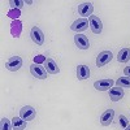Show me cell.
Here are the masks:
<instances>
[{
    "mask_svg": "<svg viewBox=\"0 0 130 130\" xmlns=\"http://www.w3.org/2000/svg\"><path fill=\"white\" fill-rule=\"evenodd\" d=\"M30 73L34 75L35 78L38 79H46L47 78V70L44 67H42V65L39 64H32L31 67H30Z\"/></svg>",
    "mask_w": 130,
    "mask_h": 130,
    "instance_id": "6da1fadb",
    "label": "cell"
},
{
    "mask_svg": "<svg viewBox=\"0 0 130 130\" xmlns=\"http://www.w3.org/2000/svg\"><path fill=\"white\" fill-rule=\"evenodd\" d=\"M89 25H90V22H89L87 18H78V20H75L74 22L72 24L70 29L73 31H75L77 34H81L82 31H85L86 29L89 27Z\"/></svg>",
    "mask_w": 130,
    "mask_h": 130,
    "instance_id": "7a4b0ae2",
    "label": "cell"
},
{
    "mask_svg": "<svg viewBox=\"0 0 130 130\" xmlns=\"http://www.w3.org/2000/svg\"><path fill=\"white\" fill-rule=\"evenodd\" d=\"M112 59H113V55H112L111 51H103L96 57V67L102 68V67H104V65H107L108 62H111Z\"/></svg>",
    "mask_w": 130,
    "mask_h": 130,
    "instance_id": "3957f363",
    "label": "cell"
},
{
    "mask_svg": "<svg viewBox=\"0 0 130 130\" xmlns=\"http://www.w3.org/2000/svg\"><path fill=\"white\" fill-rule=\"evenodd\" d=\"M30 37H31V40L34 42L35 44H38V46H42L43 43H44V34H43V31L38 26L31 27Z\"/></svg>",
    "mask_w": 130,
    "mask_h": 130,
    "instance_id": "277c9868",
    "label": "cell"
},
{
    "mask_svg": "<svg viewBox=\"0 0 130 130\" xmlns=\"http://www.w3.org/2000/svg\"><path fill=\"white\" fill-rule=\"evenodd\" d=\"M115 85V81L111 79V78H105V79H99L94 83V87L98 90V91H108L113 87Z\"/></svg>",
    "mask_w": 130,
    "mask_h": 130,
    "instance_id": "5b68a950",
    "label": "cell"
},
{
    "mask_svg": "<svg viewBox=\"0 0 130 130\" xmlns=\"http://www.w3.org/2000/svg\"><path fill=\"white\" fill-rule=\"evenodd\" d=\"M35 116H37V111L32 107H30V105H25L22 109L20 111V117L22 118V120H25V121L34 120Z\"/></svg>",
    "mask_w": 130,
    "mask_h": 130,
    "instance_id": "8992f818",
    "label": "cell"
},
{
    "mask_svg": "<svg viewBox=\"0 0 130 130\" xmlns=\"http://www.w3.org/2000/svg\"><path fill=\"white\" fill-rule=\"evenodd\" d=\"M21 67H22V59H21L20 56H13L10 57L7 64H5V68L10 72H17Z\"/></svg>",
    "mask_w": 130,
    "mask_h": 130,
    "instance_id": "52a82bcc",
    "label": "cell"
},
{
    "mask_svg": "<svg viewBox=\"0 0 130 130\" xmlns=\"http://www.w3.org/2000/svg\"><path fill=\"white\" fill-rule=\"evenodd\" d=\"M89 22H90V27H91V31L94 34H100L103 31V24L99 17L96 16H90L89 17Z\"/></svg>",
    "mask_w": 130,
    "mask_h": 130,
    "instance_id": "ba28073f",
    "label": "cell"
},
{
    "mask_svg": "<svg viewBox=\"0 0 130 130\" xmlns=\"http://www.w3.org/2000/svg\"><path fill=\"white\" fill-rule=\"evenodd\" d=\"M92 12H94V7L91 3H82L78 5V14L82 16V18H87L92 16Z\"/></svg>",
    "mask_w": 130,
    "mask_h": 130,
    "instance_id": "9c48e42d",
    "label": "cell"
},
{
    "mask_svg": "<svg viewBox=\"0 0 130 130\" xmlns=\"http://www.w3.org/2000/svg\"><path fill=\"white\" fill-rule=\"evenodd\" d=\"M74 43L79 50H87L90 47V42L87 39V37L83 34H75L74 37Z\"/></svg>",
    "mask_w": 130,
    "mask_h": 130,
    "instance_id": "30bf717a",
    "label": "cell"
},
{
    "mask_svg": "<svg viewBox=\"0 0 130 130\" xmlns=\"http://www.w3.org/2000/svg\"><path fill=\"white\" fill-rule=\"evenodd\" d=\"M44 68H46L47 73H50V74H59V73H60V68L57 67L56 61L53 60V59H51V57H47V59H46V61H44Z\"/></svg>",
    "mask_w": 130,
    "mask_h": 130,
    "instance_id": "8fae6325",
    "label": "cell"
},
{
    "mask_svg": "<svg viewBox=\"0 0 130 130\" xmlns=\"http://www.w3.org/2000/svg\"><path fill=\"white\" fill-rule=\"evenodd\" d=\"M113 117H115V111L109 108L105 112H103V115L100 116V124L103 126H109L113 121Z\"/></svg>",
    "mask_w": 130,
    "mask_h": 130,
    "instance_id": "7c38bea8",
    "label": "cell"
},
{
    "mask_svg": "<svg viewBox=\"0 0 130 130\" xmlns=\"http://www.w3.org/2000/svg\"><path fill=\"white\" fill-rule=\"evenodd\" d=\"M77 78L79 81L90 78V68L87 65H78L77 67Z\"/></svg>",
    "mask_w": 130,
    "mask_h": 130,
    "instance_id": "4fadbf2b",
    "label": "cell"
},
{
    "mask_svg": "<svg viewBox=\"0 0 130 130\" xmlns=\"http://www.w3.org/2000/svg\"><path fill=\"white\" fill-rule=\"evenodd\" d=\"M124 98V90L121 87H112L109 90V99L112 102H118L120 99H122Z\"/></svg>",
    "mask_w": 130,
    "mask_h": 130,
    "instance_id": "5bb4252c",
    "label": "cell"
},
{
    "mask_svg": "<svg viewBox=\"0 0 130 130\" xmlns=\"http://www.w3.org/2000/svg\"><path fill=\"white\" fill-rule=\"evenodd\" d=\"M21 31H22V24H21L20 20H16L10 25V34H12L14 38H18L21 35Z\"/></svg>",
    "mask_w": 130,
    "mask_h": 130,
    "instance_id": "9a60e30c",
    "label": "cell"
},
{
    "mask_svg": "<svg viewBox=\"0 0 130 130\" xmlns=\"http://www.w3.org/2000/svg\"><path fill=\"white\" fill-rule=\"evenodd\" d=\"M26 121L22 120L21 117H13L12 118V129L13 130H25Z\"/></svg>",
    "mask_w": 130,
    "mask_h": 130,
    "instance_id": "2e32d148",
    "label": "cell"
},
{
    "mask_svg": "<svg viewBox=\"0 0 130 130\" xmlns=\"http://www.w3.org/2000/svg\"><path fill=\"white\" fill-rule=\"evenodd\" d=\"M117 60H118V62H127L130 60V48L125 47V48L120 50V52L117 55Z\"/></svg>",
    "mask_w": 130,
    "mask_h": 130,
    "instance_id": "e0dca14e",
    "label": "cell"
},
{
    "mask_svg": "<svg viewBox=\"0 0 130 130\" xmlns=\"http://www.w3.org/2000/svg\"><path fill=\"white\" fill-rule=\"evenodd\" d=\"M116 86L117 87H121V89H130V77H121L116 79Z\"/></svg>",
    "mask_w": 130,
    "mask_h": 130,
    "instance_id": "ac0fdd59",
    "label": "cell"
},
{
    "mask_svg": "<svg viewBox=\"0 0 130 130\" xmlns=\"http://www.w3.org/2000/svg\"><path fill=\"white\" fill-rule=\"evenodd\" d=\"M0 130H12V121H9L7 117H3L0 121Z\"/></svg>",
    "mask_w": 130,
    "mask_h": 130,
    "instance_id": "d6986e66",
    "label": "cell"
},
{
    "mask_svg": "<svg viewBox=\"0 0 130 130\" xmlns=\"http://www.w3.org/2000/svg\"><path fill=\"white\" fill-rule=\"evenodd\" d=\"M25 4V2H21V0H10L9 2V5L12 7V9H21L22 8V5Z\"/></svg>",
    "mask_w": 130,
    "mask_h": 130,
    "instance_id": "ffe728a7",
    "label": "cell"
},
{
    "mask_svg": "<svg viewBox=\"0 0 130 130\" xmlns=\"http://www.w3.org/2000/svg\"><path fill=\"white\" fill-rule=\"evenodd\" d=\"M8 16L12 18L13 21H16V20H18L20 18V16H21V12H20V9H10L9 10V13H8Z\"/></svg>",
    "mask_w": 130,
    "mask_h": 130,
    "instance_id": "44dd1931",
    "label": "cell"
},
{
    "mask_svg": "<svg viewBox=\"0 0 130 130\" xmlns=\"http://www.w3.org/2000/svg\"><path fill=\"white\" fill-rule=\"evenodd\" d=\"M118 120H120V125H121L124 129L129 125V120L126 118V116H124V115H120V117H118Z\"/></svg>",
    "mask_w": 130,
    "mask_h": 130,
    "instance_id": "7402d4cb",
    "label": "cell"
},
{
    "mask_svg": "<svg viewBox=\"0 0 130 130\" xmlns=\"http://www.w3.org/2000/svg\"><path fill=\"white\" fill-rule=\"evenodd\" d=\"M34 61H35V64H39V62H44V61H46V59H44V56L38 55L37 57H34Z\"/></svg>",
    "mask_w": 130,
    "mask_h": 130,
    "instance_id": "603a6c76",
    "label": "cell"
},
{
    "mask_svg": "<svg viewBox=\"0 0 130 130\" xmlns=\"http://www.w3.org/2000/svg\"><path fill=\"white\" fill-rule=\"evenodd\" d=\"M124 74L126 75V77H130V67H126L124 69Z\"/></svg>",
    "mask_w": 130,
    "mask_h": 130,
    "instance_id": "cb8c5ba5",
    "label": "cell"
},
{
    "mask_svg": "<svg viewBox=\"0 0 130 130\" xmlns=\"http://www.w3.org/2000/svg\"><path fill=\"white\" fill-rule=\"evenodd\" d=\"M125 130H130V124H129V125H127V126L125 127Z\"/></svg>",
    "mask_w": 130,
    "mask_h": 130,
    "instance_id": "d4e9b609",
    "label": "cell"
}]
</instances>
